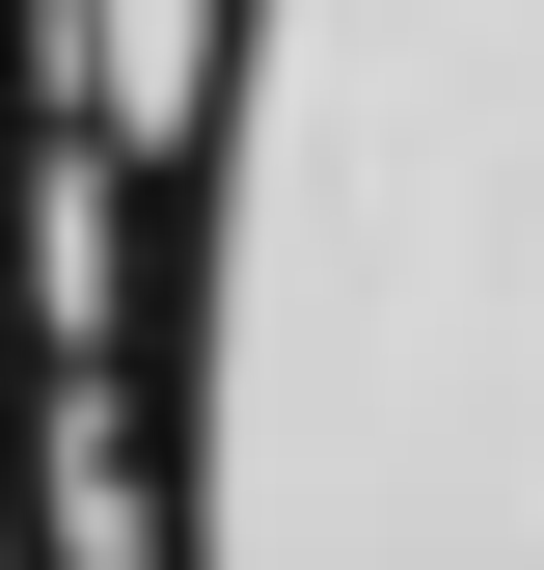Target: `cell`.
<instances>
[{
  "label": "cell",
  "mask_w": 544,
  "mask_h": 570,
  "mask_svg": "<svg viewBox=\"0 0 544 570\" xmlns=\"http://www.w3.org/2000/svg\"><path fill=\"white\" fill-rule=\"evenodd\" d=\"M109 353L164 570H544V0H191Z\"/></svg>",
  "instance_id": "6da1fadb"
}]
</instances>
